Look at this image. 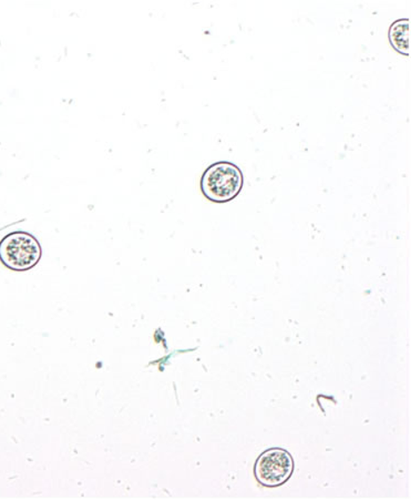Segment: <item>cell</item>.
<instances>
[{
	"label": "cell",
	"mask_w": 411,
	"mask_h": 500,
	"mask_svg": "<svg viewBox=\"0 0 411 500\" xmlns=\"http://www.w3.org/2000/svg\"><path fill=\"white\" fill-rule=\"evenodd\" d=\"M294 468V459L289 451L271 449L264 451L256 460L254 473L260 485L274 488L289 481Z\"/></svg>",
	"instance_id": "3"
},
{
	"label": "cell",
	"mask_w": 411,
	"mask_h": 500,
	"mask_svg": "<svg viewBox=\"0 0 411 500\" xmlns=\"http://www.w3.org/2000/svg\"><path fill=\"white\" fill-rule=\"evenodd\" d=\"M243 174L232 162H216L202 176L201 190L212 202L225 203L236 199L243 187Z\"/></svg>",
	"instance_id": "1"
},
{
	"label": "cell",
	"mask_w": 411,
	"mask_h": 500,
	"mask_svg": "<svg viewBox=\"0 0 411 500\" xmlns=\"http://www.w3.org/2000/svg\"><path fill=\"white\" fill-rule=\"evenodd\" d=\"M389 42L393 50L404 56H410V20H396L389 28Z\"/></svg>",
	"instance_id": "4"
},
{
	"label": "cell",
	"mask_w": 411,
	"mask_h": 500,
	"mask_svg": "<svg viewBox=\"0 0 411 500\" xmlns=\"http://www.w3.org/2000/svg\"><path fill=\"white\" fill-rule=\"evenodd\" d=\"M42 246L27 232H12L0 241V261L12 271H28L42 259Z\"/></svg>",
	"instance_id": "2"
}]
</instances>
